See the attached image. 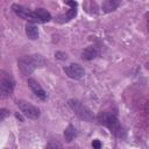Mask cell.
I'll list each match as a JSON object with an SVG mask.
<instances>
[{
    "mask_svg": "<svg viewBox=\"0 0 149 149\" xmlns=\"http://www.w3.org/2000/svg\"><path fill=\"white\" fill-rule=\"evenodd\" d=\"M66 3L70 5L71 8H70L64 15H59V16L57 17V21L61 22V23L69 22V21H71L72 19H74V16L77 15V2H74V1H68Z\"/></svg>",
    "mask_w": 149,
    "mask_h": 149,
    "instance_id": "obj_9",
    "label": "cell"
},
{
    "mask_svg": "<svg viewBox=\"0 0 149 149\" xmlns=\"http://www.w3.org/2000/svg\"><path fill=\"white\" fill-rule=\"evenodd\" d=\"M92 147H93V149H101V142L99 140H93Z\"/></svg>",
    "mask_w": 149,
    "mask_h": 149,
    "instance_id": "obj_18",
    "label": "cell"
},
{
    "mask_svg": "<svg viewBox=\"0 0 149 149\" xmlns=\"http://www.w3.org/2000/svg\"><path fill=\"white\" fill-rule=\"evenodd\" d=\"M68 105L69 107L73 111V113L80 119V120H84V121H92L94 119V115H93V112L87 107L85 106L81 101L77 100V99H70L68 101Z\"/></svg>",
    "mask_w": 149,
    "mask_h": 149,
    "instance_id": "obj_3",
    "label": "cell"
},
{
    "mask_svg": "<svg viewBox=\"0 0 149 149\" xmlns=\"http://www.w3.org/2000/svg\"><path fill=\"white\" fill-rule=\"evenodd\" d=\"M35 14H36L38 21L42 22V23H44V22H49V21L51 20V15H50V13H49L47 9H44V8H37V9L35 10Z\"/></svg>",
    "mask_w": 149,
    "mask_h": 149,
    "instance_id": "obj_13",
    "label": "cell"
},
{
    "mask_svg": "<svg viewBox=\"0 0 149 149\" xmlns=\"http://www.w3.org/2000/svg\"><path fill=\"white\" fill-rule=\"evenodd\" d=\"M27 84H28V86L30 87V90L33 91V93H34L37 98H40L41 100H45V99H47V92L42 88V86H41L35 79L29 78V79L27 80Z\"/></svg>",
    "mask_w": 149,
    "mask_h": 149,
    "instance_id": "obj_8",
    "label": "cell"
},
{
    "mask_svg": "<svg viewBox=\"0 0 149 149\" xmlns=\"http://www.w3.org/2000/svg\"><path fill=\"white\" fill-rule=\"evenodd\" d=\"M45 58L40 54H33L28 56H23L17 59V66L20 71L24 76H29L37 68H43L45 65Z\"/></svg>",
    "mask_w": 149,
    "mask_h": 149,
    "instance_id": "obj_2",
    "label": "cell"
},
{
    "mask_svg": "<svg viewBox=\"0 0 149 149\" xmlns=\"http://www.w3.org/2000/svg\"><path fill=\"white\" fill-rule=\"evenodd\" d=\"M97 120L100 125L107 127L109 129V132L115 137H119V139L125 137L126 132H125L123 127L120 125L119 119L116 118V115L114 113H112V112H100L97 116Z\"/></svg>",
    "mask_w": 149,
    "mask_h": 149,
    "instance_id": "obj_1",
    "label": "cell"
},
{
    "mask_svg": "<svg viewBox=\"0 0 149 149\" xmlns=\"http://www.w3.org/2000/svg\"><path fill=\"white\" fill-rule=\"evenodd\" d=\"M76 136H77V130H76L74 126L69 125L68 128L64 130V139H65V141H66L68 143H70Z\"/></svg>",
    "mask_w": 149,
    "mask_h": 149,
    "instance_id": "obj_14",
    "label": "cell"
},
{
    "mask_svg": "<svg viewBox=\"0 0 149 149\" xmlns=\"http://www.w3.org/2000/svg\"><path fill=\"white\" fill-rule=\"evenodd\" d=\"M12 9L14 10V13L16 15H19L21 19L23 20H27L29 21L30 23H34V22H40L35 12H31L30 9H28L27 7L22 6V5H17V3H14L12 5Z\"/></svg>",
    "mask_w": 149,
    "mask_h": 149,
    "instance_id": "obj_5",
    "label": "cell"
},
{
    "mask_svg": "<svg viewBox=\"0 0 149 149\" xmlns=\"http://www.w3.org/2000/svg\"><path fill=\"white\" fill-rule=\"evenodd\" d=\"M45 149H63V146H62L58 141H56V140H51V141L48 143V146H47Z\"/></svg>",
    "mask_w": 149,
    "mask_h": 149,
    "instance_id": "obj_15",
    "label": "cell"
},
{
    "mask_svg": "<svg viewBox=\"0 0 149 149\" xmlns=\"http://www.w3.org/2000/svg\"><path fill=\"white\" fill-rule=\"evenodd\" d=\"M120 5V1L118 0H106L102 2L101 5V9L104 13H111V12H114Z\"/></svg>",
    "mask_w": 149,
    "mask_h": 149,
    "instance_id": "obj_11",
    "label": "cell"
},
{
    "mask_svg": "<svg viewBox=\"0 0 149 149\" xmlns=\"http://www.w3.org/2000/svg\"><path fill=\"white\" fill-rule=\"evenodd\" d=\"M7 115H9V111H7V109H5V108H1V109H0V120L3 121Z\"/></svg>",
    "mask_w": 149,
    "mask_h": 149,
    "instance_id": "obj_17",
    "label": "cell"
},
{
    "mask_svg": "<svg viewBox=\"0 0 149 149\" xmlns=\"http://www.w3.org/2000/svg\"><path fill=\"white\" fill-rule=\"evenodd\" d=\"M99 55V49L95 45H90L87 48H85L81 52V58L85 61H92L97 56Z\"/></svg>",
    "mask_w": 149,
    "mask_h": 149,
    "instance_id": "obj_10",
    "label": "cell"
},
{
    "mask_svg": "<svg viewBox=\"0 0 149 149\" xmlns=\"http://www.w3.org/2000/svg\"><path fill=\"white\" fill-rule=\"evenodd\" d=\"M146 111H147V112H149V101L146 104Z\"/></svg>",
    "mask_w": 149,
    "mask_h": 149,
    "instance_id": "obj_19",
    "label": "cell"
},
{
    "mask_svg": "<svg viewBox=\"0 0 149 149\" xmlns=\"http://www.w3.org/2000/svg\"><path fill=\"white\" fill-rule=\"evenodd\" d=\"M16 105H17L19 109L21 111V113L26 118L35 120V119H37L40 116V109L37 107H35L34 105L29 104L28 101H26V100H17Z\"/></svg>",
    "mask_w": 149,
    "mask_h": 149,
    "instance_id": "obj_4",
    "label": "cell"
},
{
    "mask_svg": "<svg viewBox=\"0 0 149 149\" xmlns=\"http://www.w3.org/2000/svg\"><path fill=\"white\" fill-rule=\"evenodd\" d=\"M64 72H65V74H66L69 78L74 79V80L81 79V78L84 77V74H85L84 68H83L81 65L77 64V63H72V64L65 66V68H64Z\"/></svg>",
    "mask_w": 149,
    "mask_h": 149,
    "instance_id": "obj_7",
    "label": "cell"
},
{
    "mask_svg": "<svg viewBox=\"0 0 149 149\" xmlns=\"http://www.w3.org/2000/svg\"><path fill=\"white\" fill-rule=\"evenodd\" d=\"M26 35H27L28 38H30V40H36V38H38V35H40L38 28H37L34 23H28V24L26 26Z\"/></svg>",
    "mask_w": 149,
    "mask_h": 149,
    "instance_id": "obj_12",
    "label": "cell"
},
{
    "mask_svg": "<svg viewBox=\"0 0 149 149\" xmlns=\"http://www.w3.org/2000/svg\"><path fill=\"white\" fill-rule=\"evenodd\" d=\"M147 26H148V31H149V15H148V19H147Z\"/></svg>",
    "mask_w": 149,
    "mask_h": 149,
    "instance_id": "obj_20",
    "label": "cell"
},
{
    "mask_svg": "<svg viewBox=\"0 0 149 149\" xmlns=\"http://www.w3.org/2000/svg\"><path fill=\"white\" fill-rule=\"evenodd\" d=\"M15 87V80L13 79L12 76L9 74H2L1 77V81H0V92L1 95L5 97H9Z\"/></svg>",
    "mask_w": 149,
    "mask_h": 149,
    "instance_id": "obj_6",
    "label": "cell"
},
{
    "mask_svg": "<svg viewBox=\"0 0 149 149\" xmlns=\"http://www.w3.org/2000/svg\"><path fill=\"white\" fill-rule=\"evenodd\" d=\"M55 57L59 61H65L68 58V54L64 52V51H56L55 52Z\"/></svg>",
    "mask_w": 149,
    "mask_h": 149,
    "instance_id": "obj_16",
    "label": "cell"
}]
</instances>
